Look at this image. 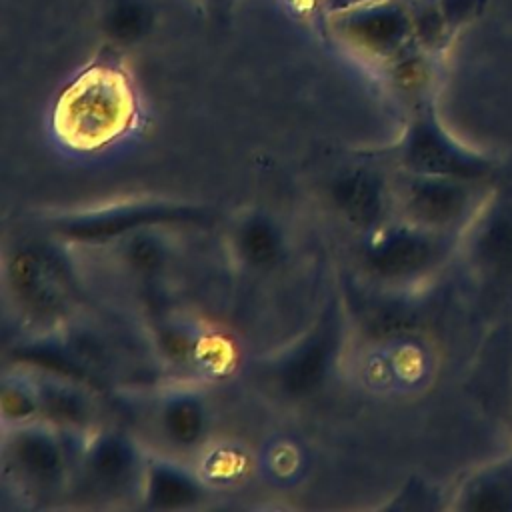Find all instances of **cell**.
Wrapping results in <instances>:
<instances>
[{"instance_id":"20","label":"cell","mask_w":512,"mask_h":512,"mask_svg":"<svg viewBox=\"0 0 512 512\" xmlns=\"http://www.w3.org/2000/svg\"><path fill=\"white\" fill-rule=\"evenodd\" d=\"M144 24H146L144 10L136 4H124L116 8L114 14L110 16L108 28H110V34L116 36L118 40H132L142 32Z\"/></svg>"},{"instance_id":"8","label":"cell","mask_w":512,"mask_h":512,"mask_svg":"<svg viewBox=\"0 0 512 512\" xmlns=\"http://www.w3.org/2000/svg\"><path fill=\"white\" fill-rule=\"evenodd\" d=\"M198 212L186 206L172 204H144V206H128L98 212L92 216H84L72 222H66L60 232L74 242H106L116 236L134 232L152 224H168V222H186L196 220Z\"/></svg>"},{"instance_id":"19","label":"cell","mask_w":512,"mask_h":512,"mask_svg":"<svg viewBox=\"0 0 512 512\" xmlns=\"http://www.w3.org/2000/svg\"><path fill=\"white\" fill-rule=\"evenodd\" d=\"M162 246L152 236H134L128 242L126 258L138 272H152L162 262Z\"/></svg>"},{"instance_id":"6","label":"cell","mask_w":512,"mask_h":512,"mask_svg":"<svg viewBox=\"0 0 512 512\" xmlns=\"http://www.w3.org/2000/svg\"><path fill=\"white\" fill-rule=\"evenodd\" d=\"M6 456L14 472L38 488L56 486L64 476V446L48 426L18 424L6 440Z\"/></svg>"},{"instance_id":"7","label":"cell","mask_w":512,"mask_h":512,"mask_svg":"<svg viewBox=\"0 0 512 512\" xmlns=\"http://www.w3.org/2000/svg\"><path fill=\"white\" fill-rule=\"evenodd\" d=\"M8 276L16 298L36 314H52L60 310L68 298L62 268L52 256L40 250H18L10 260Z\"/></svg>"},{"instance_id":"2","label":"cell","mask_w":512,"mask_h":512,"mask_svg":"<svg viewBox=\"0 0 512 512\" xmlns=\"http://www.w3.org/2000/svg\"><path fill=\"white\" fill-rule=\"evenodd\" d=\"M398 220L462 238L498 194L496 180H464L400 170L390 184Z\"/></svg>"},{"instance_id":"18","label":"cell","mask_w":512,"mask_h":512,"mask_svg":"<svg viewBox=\"0 0 512 512\" xmlns=\"http://www.w3.org/2000/svg\"><path fill=\"white\" fill-rule=\"evenodd\" d=\"M40 410L38 390L20 384V382H6L2 388V414L6 420L14 424H26Z\"/></svg>"},{"instance_id":"15","label":"cell","mask_w":512,"mask_h":512,"mask_svg":"<svg viewBox=\"0 0 512 512\" xmlns=\"http://www.w3.org/2000/svg\"><path fill=\"white\" fill-rule=\"evenodd\" d=\"M236 246L250 266H268L280 254V236L268 220L254 216L238 228Z\"/></svg>"},{"instance_id":"12","label":"cell","mask_w":512,"mask_h":512,"mask_svg":"<svg viewBox=\"0 0 512 512\" xmlns=\"http://www.w3.org/2000/svg\"><path fill=\"white\" fill-rule=\"evenodd\" d=\"M334 334L330 326H324L310 336L280 368V386L288 396H306L314 392L332 364Z\"/></svg>"},{"instance_id":"4","label":"cell","mask_w":512,"mask_h":512,"mask_svg":"<svg viewBox=\"0 0 512 512\" xmlns=\"http://www.w3.org/2000/svg\"><path fill=\"white\" fill-rule=\"evenodd\" d=\"M398 164L412 174L464 180H494L496 174V162L458 142L430 104H422L412 114L398 146Z\"/></svg>"},{"instance_id":"22","label":"cell","mask_w":512,"mask_h":512,"mask_svg":"<svg viewBox=\"0 0 512 512\" xmlns=\"http://www.w3.org/2000/svg\"><path fill=\"white\" fill-rule=\"evenodd\" d=\"M316 2H318V8L326 14V12H332V10H338L344 6H352L358 2H366V0H316Z\"/></svg>"},{"instance_id":"9","label":"cell","mask_w":512,"mask_h":512,"mask_svg":"<svg viewBox=\"0 0 512 512\" xmlns=\"http://www.w3.org/2000/svg\"><path fill=\"white\" fill-rule=\"evenodd\" d=\"M450 508L512 512V452L472 470L454 490Z\"/></svg>"},{"instance_id":"16","label":"cell","mask_w":512,"mask_h":512,"mask_svg":"<svg viewBox=\"0 0 512 512\" xmlns=\"http://www.w3.org/2000/svg\"><path fill=\"white\" fill-rule=\"evenodd\" d=\"M408 4L412 14L414 42L430 54L442 50L454 34L438 6V0H408Z\"/></svg>"},{"instance_id":"23","label":"cell","mask_w":512,"mask_h":512,"mask_svg":"<svg viewBox=\"0 0 512 512\" xmlns=\"http://www.w3.org/2000/svg\"><path fill=\"white\" fill-rule=\"evenodd\" d=\"M204 8H208V10H226V8H230L236 0H198Z\"/></svg>"},{"instance_id":"11","label":"cell","mask_w":512,"mask_h":512,"mask_svg":"<svg viewBox=\"0 0 512 512\" xmlns=\"http://www.w3.org/2000/svg\"><path fill=\"white\" fill-rule=\"evenodd\" d=\"M340 212L360 228L380 224L386 210H392V190L378 174L354 170L342 176L332 190Z\"/></svg>"},{"instance_id":"10","label":"cell","mask_w":512,"mask_h":512,"mask_svg":"<svg viewBox=\"0 0 512 512\" xmlns=\"http://www.w3.org/2000/svg\"><path fill=\"white\" fill-rule=\"evenodd\" d=\"M84 474L94 490L116 494L138 474V452L120 434H100L84 454Z\"/></svg>"},{"instance_id":"17","label":"cell","mask_w":512,"mask_h":512,"mask_svg":"<svg viewBox=\"0 0 512 512\" xmlns=\"http://www.w3.org/2000/svg\"><path fill=\"white\" fill-rule=\"evenodd\" d=\"M40 410L58 422H82L86 418V404L84 400L70 390L68 386L60 384H46L38 390Z\"/></svg>"},{"instance_id":"1","label":"cell","mask_w":512,"mask_h":512,"mask_svg":"<svg viewBox=\"0 0 512 512\" xmlns=\"http://www.w3.org/2000/svg\"><path fill=\"white\" fill-rule=\"evenodd\" d=\"M134 116V96L126 76L108 66L80 74L58 98L54 128L76 150H96L120 136Z\"/></svg>"},{"instance_id":"5","label":"cell","mask_w":512,"mask_h":512,"mask_svg":"<svg viewBox=\"0 0 512 512\" xmlns=\"http://www.w3.org/2000/svg\"><path fill=\"white\" fill-rule=\"evenodd\" d=\"M460 240L398 220L368 248L366 264L386 284H414L444 268L458 252Z\"/></svg>"},{"instance_id":"14","label":"cell","mask_w":512,"mask_h":512,"mask_svg":"<svg viewBox=\"0 0 512 512\" xmlns=\"http://www.w3.org/2000/svg\"><path fill=\"white\" fill-rule=\"evenodd\" d=\"M160 420L166 438L180 448L196 446L206 432L204 408L192 396L170 398L164 404Z\"/></svg>"},{"instance_id":"3","label":"cell","mask_w":512,"mask_h":512,"mask_svg":"<svg viewBox=\"0 0 512 512\" xmlns=\"http://www.w3.org/2000/svg\"><path fill=\"white\" fill-rule=\"evenodd\" d=\"M324 20L344 48L382 66L414 44L408 0H366L326 12Z\"/></svg>"},{"instance_id":"21","label":"cell","mask_w":512,"mask_h":512,"mask_svg":"<svg viewBox=\"0 0 512 512\" xmlns=\"http://www.w3.org/2000/svg\"><path fill=\"white\" fill-rule=\"evenodd\" d=\"M438 6L454 34L484 10L486 0H438Z\"/></svg>"},{"instance_id":"13","label":"cell","mask_w":512,"mask_h":512,"mask_svg":"<svg viewBox=\"0 0 512 512\" xmlns=\"http://www.w3.org/2000/svg\"><path fill=\"white\" fill-rule=\"evenodd\" d=\"M144 498L150 508L176 510L196 506L204 498V490L184 468L152 462L144 472Z\"/></svg>"}]
</instances>
